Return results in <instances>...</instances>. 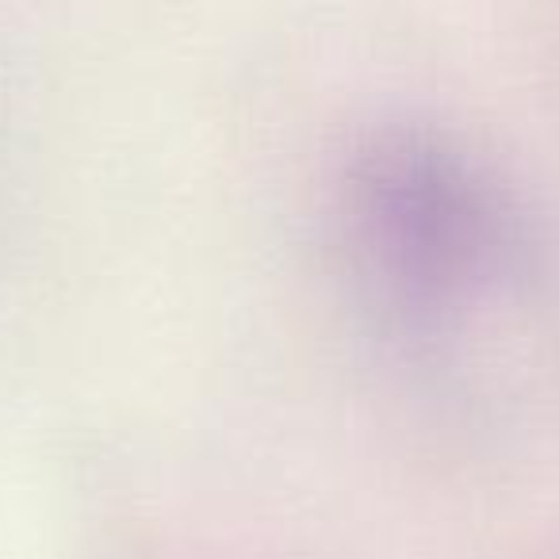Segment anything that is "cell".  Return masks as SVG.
<instances>
[{
	"label": "cell",
	"instance_id": "6da1fadb",
	"mask_svg": "<svg viewBox=\"0 0 559 559\" xmlns=\"http://www.w3.org/2000/svg\"><path fill=\"white\" fill-rule=\"evenodd\" d=\"M345 226L368 299L418 345L467 334L533 276L518 195L479 157L426 131L360 146L345 177Z\"/></svg>",
	"mask_w": 559,
	"mask_h": 559
}]
</instances>
